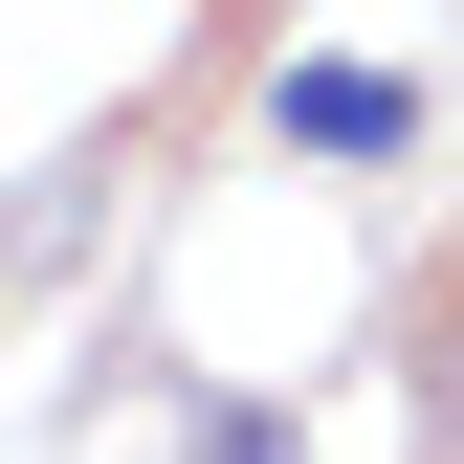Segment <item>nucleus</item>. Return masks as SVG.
Instances as JSON below:
<instances>
[{
  "mask_svg": "<svg viewBox=\"0 0 464 464\" xmlns=\"http://www.w3.org/2000/svg\"><path fill=\"white\" fill-rule=\"evenodd\" d=\"M266 133H287V155H398V133H420V89L332 44V67H287V89H266Z\"/></svg>",
  "mask_w": 464,
  "mask_h": 464,
  "instance_id": "nucleus-1",
  "label": "nucleus"
},
{
  "mask_svg": "<svg viewBox=\"0 0 464 464\" xmlns=\"http://www.w3.org/2000/svg\"><path fill=\"white\" fill-rule=\"evenodd\" d=\"M199 464H287V442H266V420H244V398H221V420H199Z\"/></svg>",
  "mask_w": 464,
  "mask_h": 464,
  "instance_id": "nucleus-2",
  "label": "nucleus"
}]
</instances>
